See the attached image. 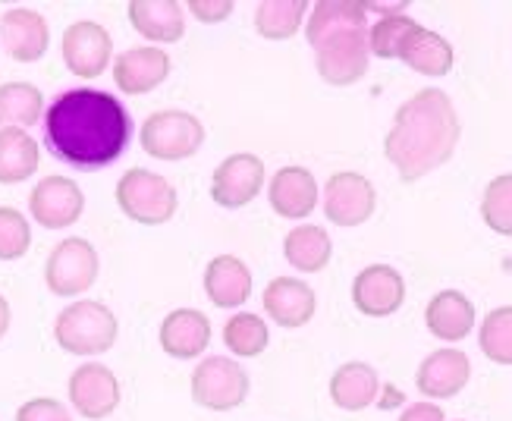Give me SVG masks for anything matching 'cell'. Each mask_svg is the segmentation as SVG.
<instances>
[{
	"instance_id": "cell-1",
	"label": "cell",
	"mask_w": 512,
	"mask_h": 421,
	"mask_svg": "<svg viewBox=\"0 0 512 421\" xmlns=\"http://www.w3.org/2000/svg\"><path fill=\"white\" fill-rule=\"evenodd\" d=\"M132 120L120 98L98 88H73L44 110V139L54 158L76 170L110 167L126 151Z\"/></svg>"
},
{
	"instance_id": "cell-2",
	"label": "cell",
	"mask_w": 512,
	"mask_h": 421,
	"mask_svg": "<svg viewBox=\"0 0 512 421\" xmlns=\"http://www.w3.org/2000/svg\"><path fill=\"white\" fill-rule=\"evenodd\" d=\"M462 126L447 92L421 88L396 110L393 126L384 139L387 161L403 183H418L421 176L443 167L459 145Z\"/></svg>"
},
{
	"instance_id": "cell-3",
	"label": "cell",
	"mask_w": 512,
	"mask_h": 421,
	"mask_svg": "<svg viewBox=\"0 0 512 421\" xmlns=\"http://www.w3.org/2000/svg\"><path fill=\"white\" fill-rule=\"evenodd\" d=\"M120 334V321L104 302L79 299L66 305L54 321V340L63 352L76 359H95L114 349Z\"/></svg>"
},
{
	"instance_id": "cell-4",
	"label": "cell",
	"mask_w": 512,
	"mask_h": 421,
	"mask_svg": "<svg viewBox=\"0 0 512 421\" xmlns=\"http://www.w3.org/2000/svg\"><path fill=\"white\" fill-rule=\"evenodd\" d=\"M117 205L120 211L142 227H161L176 214V189L161 173L145 167H129L117 183Z\"/></svg>"
},
{
	"instance_id": "cell-5",
	"label": "cell",
	"mask_w": 512,
	"mask_h": 421,
	"mask_svg": "<svg viewBox=\"0 0 512 421\" xmlns=\"http://www.w3.org/2000/svg\"><path fill=\"white\" fill-rule=\"evenodd\" d=\"M142 148L158 161H186L202 148L205 126L189 110H154L142 123Z\"/></svg>"
},
{
	"instance_id": "cell-6",
	"label": "cell",
	"mask_w": 512,
	"mask_h": 421,
	"mask_svg": "<svg viewBox=\"0 0 512 421\" xmlns=\"http://www.w3.org/2000/svg\"><path fill=\"white\" fill-rule=\"evenodd\" d=\"M98 271H101V261L92 242L82 236H70V239H60L51 249L48 264H44V283H48V290L54 296L73 299V296H82L85 290H92Z\"/></svg>"
},
{
	"instance_id": "cell-7",
	"label": "cell",
	"mask_w": 512,
	"mask_h": 421,
	"mask_svg": "<svg viewBox=\"0 0 512 421\" xmlns=\"http://www.w3.org/2000/svg\"><path fill=\"white\" fill-rule=\"evenodd\" d=\"M249 396V374L236 359L208 356L195 365L192 400L208 412H233Z\"/></svg>"
},
{
	"instance_id": "cell-8",
	"label": "cell",
	"mask_w": 512,
	"mask_h": 421,
	"mask_svg": "<svg viewBox=\"0 0 512 421\" xmlns=\"http://www.w3.org/2000/svg\"><path fill=\"white\" fill-rule=\"evenodd\" d=\"M60 54H63L66 70L73 76L98 79L110 66V60H114V38H110V32L101 26V22L79 19L63 32Z\"/></svg>"
},
{
	"instance_id": "cell-9",
	"label": "cell",
	"mask_w": 512,
	"mask_h": 421,
	"mask_svg": "<svg viewBox=\"0 0 512 421\" xmlns=\"http://www.w3.org/2000/svg\"><path fill=\"white\" fill-rule=\"evenodd\" d=\"M368 29H349L315 48V66L327 85H355L368 73Z\"/></svg>"
},
{
	"instance_id": "cell-10",
	"label": "cell",
	"mask_w": 512,
	"mask_h": 421,
	"mask_svg": "<svg viewBox=\"0 0 512 421\" xmlns=\"http://www.w3.org/2000/svg\"><path fill=\"white\" fill-rule=\"evenodd\" d=\"M85 211V195L70 176H44L29 195V214L44 230H70Z\"/></svg>"
},
{
	"instance_id": "cell-11",
	"label": "cell",
	"mask_w": 512,
	"mask_h": 421,
	"mask_svg": "<svg viewBox=\"0 0 512 421\" xmlns=\"http://www.w3.org/2000/svg\"><path fill=\"white\" fill-rule=\"evenodd\" d=\"M66 390H70V406L88 421L110 418L117 412L120 396H123L117 374L110 371L107 365H101V362L79 365L70 374V384H66Z\"/></svg>"
},
{
	"instance_id": "cell-12",
	"label": "cell",
	"mask_w": 512,
	"mask_h": 421,
	"mask_svg": "<svg viewBox=\"0 0 512 421\" xmlns=\"http://www.w3.org/2000/svg\"><path fill=\"white\" fill-rule=\"evenodd\" d=\"M377 208V192L362 173H333L324 186V214L337 227H362Z\"/></svg>"
},
{
	"instance_id": "cell-13",
	"label": "cell",
	"mask_w": 512,
	"mask_h": 421,
	"mask_svg": "<svg viewBox=\"0 0 512 421\" xmlns=\"http://www.w3.org/2000/svg\"><path fill=\"white\" fill-rule=\"evenodd\" d=\"M261 189H264V161L249 151L230 154L227 161H220L211 180V198L227 211L246 208L249 202H255Z\"/></svg>"
},
{
	"instance_id": "cell-14",
	"label": "cell",
	"mask_w": 512,
	"mask_h": 421,
	"mask_svg": "<svg viewBox=\"0 0 512 421\" xmlns=\"http://www.w3.org/2000/svg\"><path fill=\"white\" fill-rule=\"evenodd\" d=\"M352 302L365 318H390L406 302V280L390 264H371L352 280Z\"/></svg>"
},
{
	"instance_id": "cell-15",
	"label": "cell",
	"mask_w": 512,
	"mask_h": 421,
	"mask_svg": "<svg viewBox=\"0 0 512 421\" xmlns=\"http://www.w3.org/2000/svg\"><path fill=\"white\" fill-rule=\"evenodd\" d=\"M261 302H264L267 318L286 330L305 327L311 318H315V308H318L315 290L299 277H274L264 286Z\"/></svg>"
},
{
	"instance_id": "cell-16",
	"label": "cell",
	"mask_w": 512,
	"mask_h": 421,
	"mask_svg": "<svg viewBox=\"0 0 512 421\" xmlns=\"http://www.w3.org/2000/svg\"><path fill=\"white\" fill-rule=\"evenodd\" d=\"M0 38H4V48L16 63H35L48 54L51 29H48V19L38 10L13 7L0 16Z\"/></svg>"
},
{
	"instance_id": "cell-17",
	"label": "cell",
	"mask_w": 512,
	"mask_h": 421,
	"mask_svg": "<svg viewBox=\"0 0 512 421\" xmlns=\"http://www.w3.org/2000/svg\"><path fill=\"white\" fill-rule=\"evenodd\" d=\"M472 378V362L462 349H437L418 365L415 384L418 393L428 400H450V396L462 393Z\"/></svg>"
},
{
	"instance_id": "cell-18",
	"label": "cell",
	"mask_w": 512,
	"mask_h": 421,
	"mask_svg": "<svg viewBox=\"0 0 512 421\" xmlns=\"http://www.w3.org/2000/svg\"><path fill=\"white\" fill-rule=\"evenodd\" d=\"M161 349L176 362L205 356L211 346V321L198 308H176L161 321Z\"/></svg>"
},
{
	"instance_id": "cell-19",
	"label": "cell",
	"mask_w": 512,
	"mask_h": 421,
	"mask_svg": "<svg viewBox=\"0 0 512 421\" xmlns=\"http://www.w3.org/2000/svg\"><path fill=\"white\" fill-rule=\"evenodd\" d=\"M170 76V57L161 48H129L114 57V82L123 95H148Z\"/></svg>"
},
{
	"instance_id": "cell-20",
	"label": "cell",
	"mask_w": 512,
	"mask_h": 421,
	"mask_svg": "<svg viewBox=\"0 0 512 421\" xmlns=\"http://www.w3.org/2000/svg\"><path fill=\"white\" fill-rule=\"evenodd\" d=\"M271 208L286 220H302L318 208V180L305 167H280L267 186Z\"/></svg>"
},
{
	"instance_id": "cell-21",
	"label": "cell",
	"mask_w": 512,
	"mask_h": 421,
	"mask_svg": "<svg viewBox=\"0 0 512 421\" xmlns=\"http://www.w3.org/2000/svg\"><path fill=\"white\" fill-rule=\"evenodd\" d=\"M205 293L217 308H242L252 296V271L236 255H217L205 268Z\"/></svg>"
},
{
	"instance_id": "cell-22",
	"label": "cell",
	"mask_w": 512,
	"mask_h": 421,
	"mask_svg": "<svg viewBox=\"0 0 512 421\" xmlns=\"http://www.w3.org/2000/svg\"><path fill=\"white\" fill-rule=\"evenodd\" d=\"M129 22L142 38L154 44H173L186 35V13L176 0H132Z\"/></svg>"
},
{
	"instance_id": "cell-23",
	"label": "cell",
	"mask_w": 512,
	"mask_h": 421,
	"mask_svg": "<svg viewBox=\"0 0 512 421\" xmlns=\"http://www.w3.org/2000/svg\"><path fill=\"white\" fill-rule=\"evenodd\" d=\"M425 324L437 340L459 343L475 330V305L459 290H443L428 302Z\"/></svg>"
},
{
	"instance_id": "cell-24",
	"label": "cell",
	"mask_w": 512,
	"mask_h": 421,
	"mask_svg": "<svg viewBox=\"0 0 512 421\" xmlns=\"http://www.w3.org/2000/svg\"><path fill=\"white\" fill-rule=\"evenodd\" d=\"M396 60H403L409 70H415L421 76L440 79L453 70L456 54H453V44L443 35H437L425 26H415V32L403 41V48H399Z\"/></svg>"
},
{
	"instance_id": "cell-25",
	"label": "cell",
	"mask_w": 512,
	"mask_h": 421,
	"mask_svg": "<svg viewBox=\"0 0 512 421\" xmlns=\"http://www.w3.org/2000/svg\"><path fill=\"white\" fill-rule=\"evenodd\" d=\"M377 393H381V378L368 362H346L330 378V400L346 412L368 409L377 400Z\"/></svg>"
},
{
	"instance_id": "cell-26",
	"label": "cell",
	"mask_w": 512,
	"mask_h": 421,
	"mask_svg": "<svg viewBox=\"0 0 512 421\" xmlns=\"http://www.w3.org/2000/svg\"><path fill=\"white\" fill-rule=\"evenodd\" d=\"M349 29H368V13L359 0H321V4L311 7L305 35L311 48H318L321 41Z\"/></svg>"
},
{
	"instance_id": "cell-27",
	"label": "cell",
	"mask_w": 512,
	"mask_h": 421,
	"mask_svg": "<svg viewBox=\"0 0 512 421\" xmlns=\"http://www.w3.org/2000/svg\"><path fill=\"white\" fill-rule=\"evenodd\" d=\"M41 148L26 129H0V186H16L35 176Z\"/></svg>"
},
{
	"instance_id": "cell-28",
	"label": "cell",
	"mask_w": 512,
	"mask_h": 421,
	"mask_svg": "<svg viewBox=\"0 0 512 421\" xmlns=\"http://www.w3.org/2000/svg\"><path fill=\"white\" fill-rule=\"evenodd\" d=\"M283 255L302 274H318L330 264L333 255V242L327 236V230H321L318 224H302L296 230H289L283 239Z\"/></svg>"
},
{
	"instance_id": "cell-29",
	"label": "cell",
	"mask_w": 512,
	"mask_h": 421,
	"mask_svg": "<svg viewBox=\"0 0 512 421\" xmlns=\"http://www.w3.org/2000/svg\"><path fill=\"white\" fill-rule=\"evenodd\" d=\"M44 114V95L32 82L0 85V129H29Z\"/></svg>"
},
{
	"instance_id": "cell-30",
	"label": "cell",
	"mask_w": 512,
	"mask_h": 421,
	"mask_svg": "<svg viewBox=\"0 0 512 421\" xmlns=\"http://www.w3.org/2000/svg\"><path fill=\"white\" fill-rule=\"evenodd\" d=\"M305 13V0H264L255 10V29L267 41H286L299 32Z\"/></svg>"
},
{
	"instance_id": "cell-31",
	"label": "cell",
	"mask_w": 512,
	"mask_h": 421,
	"mask_svg": "<svg viewBox=\"0 0 512 421\" xmlns=\"http://www.w3.org/2000/svg\"><path fill=\"white\" fill-rule=\"evenodd\" d=\"M224 343L236 359H255L271 346V330L267 321L255 312H236L224 324Z\"/></svg>"
},
{
	"instance_id": "cell-32",
	"label": "cell",
	"mask_w": 512,
	"mask_h": 421,
	"mask_svg": "<svg viewBox=\"0 0 512 421\" xmlns=\"http://www.w3.org/2000/svg\"><path fill=\"white\" fill-rule=\"evenodd\" d=\"M478 346L491 362L512 365V305H500L481 321Z\"/></svg>"
},
{
	"instance_id": "cell-33",
	"label": "cell",
	"mask_w": 512,
	"mask_h": 421,
	"mask_svg": "<svg viewBox=\"0 0 512 421\" xmlns=\"http://www.w3.org/2000/svg\"><path fill=\"white\" fill-rule=\"evenodd\" d=\"M484 224L500 236H512V173L494 176L481 198Z\"/></svg>"
},
{
	"instance_id": "cell-34",
	"label": "cell",
	"mask_w": 512,
	"mask_h": 421,
	"mask_svg": "<svg viewBox=\"0 0 512 421\" xmlns=\"http://www.w3.org/2000/svg\"><path fill=\"white\" fill-rule=\"evenodd\" d=\"M418 22L403 16H387V19H377L374 26L368 29V51L381 60H396L403 41L415 32Z\"/></svg>"
},
{
	"instance_id": "cell-35",
	"label": "cell",
	"mask_w": 512,
	"mask_h": 421,
	"mask_svg": "<svg viewBox=\"0 0 512 421\" xmlns=\"http://www.w3.org/2000/svg\"><path fill=\"white\" fill-rule=\"evenodd\" d=\"M29 249H32L29 217L10 205H0V261H19Z\"/></svg>"
},
{
	"instance_id": "cell-36",
	"label": "cell",
	"mask_w": 512,
	"mask_h": 421,
	"mask_svg": "<svg viewBox=\"0 0 512 421\" xmlns=\"http://www.w3.org/2000/svg\"><path fill=\"white\" fill-rule=\"evenodd\" d=\"M16 421H73V415L54 396H35L16 409Z\"/></svg>"
},
{
	"instance_id": "cell-37",
	"label": "cell",
	"mask_w": 512,
	"mask_h": 421,
	"mask_svg": "<svg viewBox=\"0 0 512 421\" xmlns=\"http://www.w3.org/2000/svg\"><path fill=\"white\" fill-rule=\"evenodd\" d=\"M189 13L198 19V22H208V26H214V22H224L230 13H233V0H189Z\"/></svg>"
},
{
	"instance_id": "cell-38",
	"label": "cell",
	"mask_w": 512,
	"mask_h": 421,
	"mask_svg": "<svg viewBox=\"0 0 512 421\" xmlns=\"http://www.w3.org/2000/svg\"><path fill=\"white\" fill-rule=\"evenodd\" d=\"M399 421H447V418H443V409L437 403H412L403 409Z\"/></svg>"
},
{
	"instance_id": "cell-39",
	"label": "cell",
	"mask_w": 512,
	"mask_h": 421,
	"mask_svg": "<svg viewBox=\"0 0 512 421\" xmlns=\"http://www.w3.org/2000/svg\"><path fill=\"white\" fill-rule=\"evenodd\" d=\"M362 7H365V13L371 10V13H381V19H387V16H403L409 4L406 0H396V4H377V0H368Z\"/></svg>"
},
{
	"instance_id": "cell-40",
	"label": "cell",
	"mask_w": 512,
	"mask_h": 421,
	"mask_svg": "<svg viewBox=\"0 0 512 421\" xmlns=\"http://www.w3.org/2000/svg\"><path fill=\"white\" fill-rule=\"evenodd\" d=\"M10 321H13V312H10V302L0 296V340L10 334Z\"/></svg>"
},
{
	"instance_id": "cell-41",
	"label": "cell",
	"mask_w": 512,
	"mask_h": 421,
	"mask_svg": "<svg viewBox=\"0 0 512 421\" xmlns=\"http://www.w3.org/2000/svg\"><path fill=\"white\" fill-rule=\"evenodd\" d=\"M456 421H462V418H456Z\"/></svg>"
}]
</instances>
